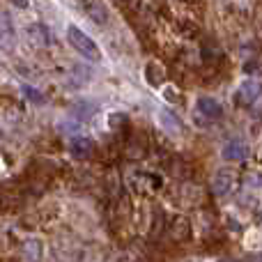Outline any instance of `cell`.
<instances>
[{
  "label": "cell",
  "instance_id": "9a60e30c",
  "mask_svg": "<svg viewBox=\"0 0 262 262\" xmlns=\"http://www.w3.org/2000/svg\"><path fill=\"white\" fill-rule=\"evenodd\" d=\"M21 92H23V97H26L28 101H32V104H37V106L46 104V97H44V92H39V90H37V88L28 85V83H23V85H21Z\"/></svg>",
  "mask_w": 262,
  "mask_h": 262
},
{
  "label": "cell",
  "instance_id": "9c48e42d",
  "mask_svg": "<svg viewBox=\"0 0 262 262\" xmlns=\"http://www.w3.org/2000/svg\"><path fill=\"white\" fill-rule=\"evenodd\" d=\"M249 152L251 149L244 140H230V143L223 145L221 157L226 159V161H244V159L249 157Z\"/></svg>",
  "mask_w": 262,
  "mask_h": 262
},
{
  "label": "cell",
  "instance_id": "3957f363",
  "mask_svg": "<svg viewBox=\"0 0 262 262\" xmlns=\"http://www.w3.org/2000/svg\"><path fill=\"white\" fill-rule=\"evenodd\" d=\"M26 35H28V41H30L35 49H46V46L51 44V30H49V26L41 21L28 23Z\"/></svg>",
  "mask_w": 262,
  "mask_h": 262
},
{
  "label": "cell",
  "instance_id": "6da1fadb",
  "mask_svg": "<svg viewBox=\"0 0 262 262\" xmlns=\"http://www.w3.org/2000/svg\"><path fill=\"white\" fill-rule=\"evenodd\" d=\"M67 41H69V46H72L78 55H83L85 60H92V62L101 60V51H99V46H97V41L92 39L88 32H83L78 26H74V23L67 26Z\"/></svg>",
  "mask_w": 262,
  "mask_h": 262
},
{
  "label": "cell",
  "instance_id": "30bf717a",
  "mask_svg": "<svg viewBox=\"0 0 262 262\" xmlns=\"http://www.w3.org/2000/svg\"><path fill=\"white\" fill-rule=\"evenodd\" d=\"M143 76H145V81H147V85H152V88H159L163 81H166V72H163V67L157 62V60H149V62L145 64Z\"/></svg>",
  "mask_w": 262,
  "mask_h": 262
},
{
  "label": "cell",
  "instance_id": "7c38bea8",
  "mask_svg": "<svg viewBox=\"0 0 262 262\" xmlns=\"http://www.w3.org/2000/svg\"><path fill=\"white\" fill-rule=\"evenodd\" d=\"M159 124H161V127L166 129L168 134H180V131H182L180 118H177L172 111H166V108L159 111Z\"/></svg>",
  "mask_w": 262,
  "mask_h": 262
},
{
  "label": "cell",
  "instance_id": "5b68a950",
  "mask_svg": "<svg viewBox=\"0 0 262 262\" xmlns=\"http://www.w3.org/2000/svg\"><path fill=\"white\" fill-rule=\"evenodd\" d=\"M235 186V170L230 168H219L212 177V191L214 195H226Z\"/></svg>",
  "mask_w": 262,
  "mask_h": 262
},
{
  "label": "cell",
  "instance_id": "5bb4252c",
  "mask_svg": "<svg viewBox=\"0 0 262 262\" xmlns=\"http://www.w3.org/2000/svg\"><path fill=\"white\" fill-rule=\"evenodd\" d=\"M23 260L26 262H39L41 260V242L39 239H28L23 246Z\"/></svg>",
  "mask_w": 262,
  "mask_h": 262
},
{
  "label": "cell",
  "instance_id": "e0dca14e",
  "mask_svg": "<svg viewBox=\"0 0 262 262\" xmlns=\"http://www.w3.org/2000/svg\"><path fill=\"white\" fill-rule=\"evenodd\" d=\"M16 7H23V9H30V0H12Z\"/></svg>",
  "mask_w": 262,
  "mask_h": 262
},
{
  "label": "cell",
  "instance_id": "7a4b0ae2",
  "mask_svg": "<svg viewBox=\"0 0 262 262\" xmlns=\"http://www.w3.org/2000/svg\"><path fill=\"white\" fill-rule=\"evenodd\" d=\"M262 95V83L258 78H246V81L239 83L235 92V101L239 106H251L253 101H258V97Z\"/></svg>",
  "mask_w": 262,
  "mask_h": 262
},
{
  "label": "cell",
  "instance_id": "277c9868",
  "mask_svg": "<svg viewBox=\"0 0 262 262\" xmlns=\"http://www.w3.org/2000/svg\"><path fill=\"white\" fill-rule=\"evenodd\" d=\"M195 111H198V115H203L205 120H209V122H216V120L223 118V106H221V101H216L214 97H198Z\"/></svg>",
  "mask_w": 262,
  "mask_h": 262
},
{
  "label": "cell",
  "instance_id": "8fae6325",
  "mask_svg": "<svg viewBox=\"0 0 262 262\" xmlns=\"http://www.w3.org/2000/svg\"><path fill=\"white\" fill-rule=\"evenodd\" d=\"M170 235H172V239H175V242L189 239V235H191V223H189V219H186V216H175V219H172Z\"/></svg>",
  "mask_w": 262,
  "mask_h": 262
},
{
  "label": "cell",
  "instance_id": "4fadbf2b",
  "mask_svg": "<svg viewBox=\"0 0 262 262\" xmlns=\"http://www.w3.org/2000/svg\"><path fill=\"white\" fill-rule=\"evenodd\" d=\"M95 113H97V104H92V101H76L72 106V115L78 122H88Z\"/></svg>",
  "mask_w": 262,
  "mask_h": 262
},
{
  "label": "cell",
  "instance_id": "d6986e66",
  "mask_svg": "<svg viewBox=\"0 0 262 262\" xmlns=\"http://www.w3.org/2000/svg\"><path fill=\"white\" fill-rule=\"evenodd\" d=\"M0 138H3V131H0Z\"/></svg>",
  "mask_w": 262,
  "mask_h": 262
},
{
  "label": "cell",
  "instance_id": "2e32d148",
  "mask_svg": "<svg viewBox=\"0 0 262 262\" xmlns=\"http://www.w3.org/2000/svg\"><path fill=\"white\" fill-rule=\"evenodd\" d=\"M120 3H124L129 9H138V5H140V0H120Z\"/></svg>",
  "mask_w": 262,
  "mask_h": 262
},
{
  "label": "cell",
  "instance_id": "ac0fdd59",
  "mask_svg": "<svg viewBox=\"0 0 262 262\" xmlns=\"http://www.w3.org/2000/svg\"><path fill=\"white\" fill-rule=\"evenodd\" d=\"M221 262H232V260H221Z\"/></svg>",
  "mask_w": 262,
  "mask_h": 262
},
{
  "label": "cell",
  "instance_id": "ba28073f",
  "mask_svg": "<svg viewBox=\"0 0 262 262\" xmlns=\"http://www.w3.org/2000/svg\"><path fill=\"white\" fill-rule=\"evenodd\" d=\"M83 9H85V14L97 23V26H106L111 18L108 7H106L101 0H85V3H83Z\"/></svg>",
  "mask_w": 262,
  "mask_h": 262
},
{
  "label": "cell",
  "instance_id": "8992f818",
  "mask_svg": "<svg viewBox=\"0 0 262 262\" xmlns=\"http://www.w3.org/2000/svg\"><path fill=\"white\" fill-rule=\"evenodd\" d=\"M16 46V30H14V21L7 12L0 14V49L12 51Z\"/></svg>",
  "mask_w": 262,
  "mask_h": 262
},
{
  "label": "cell",
  "instance_id": "52a82bcc",
  "mask_svg": "<svg viewBox=\"0 0 262 262\" xmlns=\"http://www.w3.org/2000/svg\"><path fill=\"white\" fill-rule=\"evenodd\" d=\"M95 149H97V145H95V140H92L90 136H74V138L69 140V152H72L76 159L92 157Z\"/></svg>",
  "mask_w": 262,
  "mask_h": 262
}]
</instances>
